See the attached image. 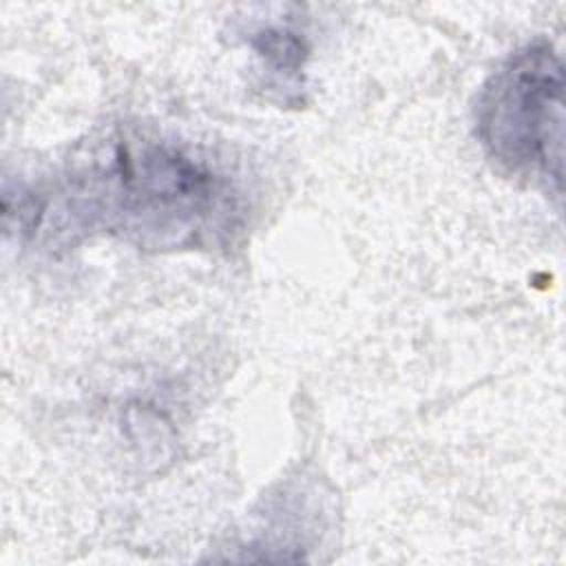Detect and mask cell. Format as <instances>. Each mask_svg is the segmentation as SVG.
<instances>
[{"label": "cell", "mask_w": 566, "mask_h": 566, "mask_svg": "<svg viewBox=\"0 0 566 566\" xmlns=\"http://www.w3.org/2000/svg\"><path fill=\"white\" fill-rule=\"evenodd\" d=\"M71 217L84 226L184 245L232 210L230 186L206 161L157 142L117 139L73 177Z\"/></svg>", "instance_id": "obj_1"}, {"label": "cell", "mask_w": 566, "mask_h": 566, "mask_svg": "<svg viewBox=\"0 0 566 566\" xmlns=\"http://www.w3.org/2000/svg\"><path fill=\"white\" fill-rule=\"evenodd\" d=\"M475 122L480 142L504 170L562 192L564 62L553 44L515 51L484 84Z\"/></svg>", "instance_id": "obj_2"}, {"label": "cell", "mask_w": 566, "mask_h": 566, "mask_svg": "<svg viewBox=\"0 0 566 566\" xmlns=\"http://www.w3.org/2000/svg\"><path fill=\"white\" fill-rule=\"evenodd\" d=\"M256 49L276 71H296L303 60L301 40L294 33L281 29L259 33Z\"/></svg>", "instance_id": "obj_3"}]
</instances>
